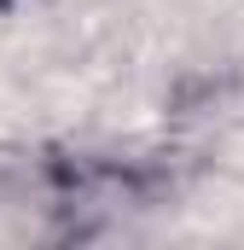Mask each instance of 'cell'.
<instances>
[{
	"label": "cell",
	"mask_w": 244,
	"mask_h": 250,
	"mask_svg": "<svg viewBox=\"0 0 244 250\" xmlns=\"http://www.w3.org/2000/svg\"><path fill=\"white\" fill-rule=\"evenodd\" d=\"M0 6H12V0H0Z\"/></svg>",
	"instance_id": "6da1fadb"
}]
</instances>
